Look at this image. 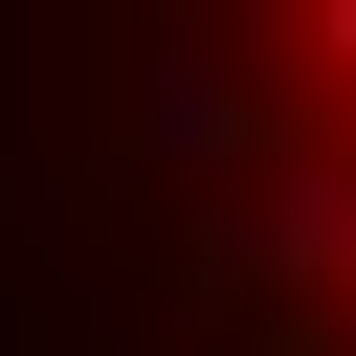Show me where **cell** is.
Wrapping results in <instances>:
<instances>
[{
  "mask_svg": "<svg viewBox=\"0 0 356 356\" xmlns=\"http://www.w3.org/2000/svg\"><path fill=\"white\" fill-rule=\"evenodd\" d=\"M356 289V156H245V178H200V312H334Z\"/></svg>",
  "mask_w": 356,
  "mask_h": 356,
  "instance_id": "cell-1",
  "label": "cell"
},
{
  "mask_svg": "<svg viewBox=\"0 0 356 356\" xmlns=\"http://www.w3.org/2000/svg\"><path fill=\"white\" fill-rule=\"evenodd\" d=\"M134 156H156V178H245V156H267V89H245L222 22H156V44H134Z\"/></svg>",
  "mask_w": 356,
  "mask_h": 356,
  "instance_id": "cell-2",
  "label": "cell"
},
{
  "mask_svg": "<svg viewBox=\"0 0 356 356\" xmlns=\"http://www.w3.org/2000/svg\"><path fill=\"white\" fill-rule=\"evenodd\" d=\"M312 67H334V89H356V0H312Z\"/></svg>",
  "mask_w": 356,
  "mask_h": 356,
  "instance_id": "cell-3",
  "label": "cell"
}]
</instances>
